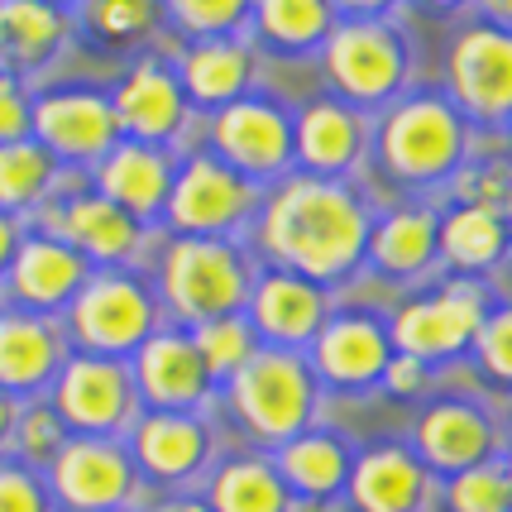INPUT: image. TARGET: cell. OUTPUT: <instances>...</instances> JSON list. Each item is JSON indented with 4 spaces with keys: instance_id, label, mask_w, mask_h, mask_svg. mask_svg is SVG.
Instances as JSON below:
<instances>
[{
    "instance_id": "6da1fadb",
    "label": "cell",
    "mask_w": 512,
    "mask_h": 512,
    "mask_svg": "<svg viewBox=\"0 0 512 512\" xmlns=\"http://www.w3.org/2000/svg\"><path fill=\"white\" fill-rule=\"evenodd\" d=\"M264 240L283 264L302 268L312 278H335L369 245V221L350 192L326 178H292L268 201Z\"/></svg>"
},
{
    "instance_id": "7a4b0ae2",
    "label": "cell",
    "mask_w": 512,
    "mask_h": 512,
    "mask_svg": "<svg viewBox=\"0 0 512 512\" xmlns=\"http://www.w3.org/2000/svg\"><path fill=\"white\" fill-rule=\"evenodd\" d=\"M465 154V125L455 106L436 96H417L388 115L383 125V163L407 182H436Z\"/></svg>"
},
{
    "instance_id": "3957f363",
    "label": "cell",
    "mask_w": 512,
    "mask_h": 512,
    "mask_svg": "<svg viewBox=\"0 0 512 512\" xmlns=\"http://www.w3.org/2000/svg\"><path fill=\"white\" fill-rule=\"evenodd\" d=\"M163 288H168L182 316L221 321L245 302V268L216 240H182V245L168 249Z\"/></svg>"
},
{
    "instance_id": "277c9868",
    "label": "cell",
    "mask_w": 512,
    "mask_h": 512,
    "mask_svg": "<svg viewBox=\"0 0 512 512\" xmlns=\"http://www.w3.org/2000/svg\"><path fill=\"white\" fill-rule=\"evenodd\" d=\"M450 87L455 101L479 120L512 115V34L498 24H474L450 48Z\"/></svg>"
},
{
    "instance_id": "5b68a950",
    "label": "cell",
    "mask_w": 512,
    "mask_h": 512,
    "mask_svg": "<svg viewBox=\"0 0 512 512\" xmlns=\"http://www.w3.org/2000/svg\"><path fill=\"white\" fill-rule=\"evenodd\" d=\"M235 407L259 436H292L312 412V379L288 355H249L235 374Z\"/></svg>"
},
{
    "instance_id": "8992f818",
    "label": "cell",
    "mask_w": 512,
    "mask_h": 512,
    "mask_svg": "<svg viewBox=\"0 0 512 512\" xmlns=\"http://www.w3.org/2000/svg\"><path fill=\"white\" fill-rule=\"evenodd\" d=\"M484 326V297L474 288H446L441 297H426L402 307L393 340L402 345V355L412 359H436V355H455L465 350L469 340Z\"/></svg>"
},
{
    "instance_id": "52a82bcc",
    "label": "cell",
    "mask_w": 512,
    "mask_h": 512,
    "mask_svg": "<svg viewBox=\"0 0 512 512\" xmlns=\"http://www.w3.org/2000/svg\"><path fill=\"white\" fill-rule=\"evenodd\" d=\"M335 87L355 101H379L402 82V48L383 24H345L326 44Z\"/></svg>"
},
{
    "instance_id": "ba28073f",
    "label": "cell",
    "mask_w": 512,
    "mask_h": 512,
    "mask_svg": "<svg viewBox=\"0 0 512 512\" xmlns=\"http://www.w3.org/2000/svg\"><path fill=\"white\" fill-rule=\"evenodd\" d=\"M249 206H254V187H249L235 168L211 163V158L192 163V168L173 182V192H168V216H173V225L187 230V235L225 230V225L240 221Z\"/></svg>"
},
{
    "instance_id": "9c48e42d",
    "label": "cell",
    "mask_w": 512,
    "mask_h": 512,
    "mask_svg": "<svg viewBox=\"0 0 512 512\" xmlns=\"http://www.w3.org/2000/svg\"><path fill=\"white\" fill-rule=\"evenodd\" d=\"M72 321H77V335L96 350H130L149 335L154 307H149L144 288L130 278H96L82 288Z\"/></svg>"
},
{
    "instance_id": "30bf717a",
    "label": "cell",
    "mask_w": 512,
    "mask_h": 512,
    "mask_svg": "<svg viewBox=\"0 0 512 512\" xmlns=\"http://www.w3.org/2000/svg\"><path fill=\"white\" fill-rule=\"evenodd\" d=\"M34 130L44 134L48 149H58L67 158H96L111 154L115 134H120V120L115 111L91 96V91H58V96H44L34 106Z\"/></svg>"
},
{
    "instance_id": "8fae6325",
    "label": "cell",
    "mask_w": 512,
    "mask_h": 512,
    "mask_svg": "<svg viewBox=\"0 0 512 512\" xmlns=\"http://www.w3.org/2000/svg\"><path fill=\"white\" fill-rule=\"evenodd\" d=\"M216 144L221 154L245 168V173H278L292 158V130L288 120L259 106V101H240V106H225V115L216 120Z\"/></svg>"
},
{
    "instance_id": "7c38bea8",
    "label": "cell",
    "mask_w": 512,
    "mask_h": 512,
    "mask_svg": "<svg viewBox=\"0 0 512 512\" xmlns=\"http://www.w3.org/2000/svg\"><path fill=\"white\" fill-rule=\"evenodd\" d=\"M58 493H63L72 508H111L130 493V465L125 455L101 441H77L58 455Z\"/></svg>"
},
{
    "instance_id": "4fadbf2b",
    "label": "cell",
    "mask_w": 512,
    "mask_h": 512,
    "mask_svg": "<svg viewBox=\"0 0 512 512\" xmlns=\"http://www.w3.org/2000/svg\"><path fill=\"white\" fill-rule=\"evenodd\" d=\"M417 441H422V455L436 469H474L489 460L493 450V426L484 422V412H474L465 402H441L431 407L417 426Z\"/></svg>"
},
{
    "instance_id": "5bb4252c",
    "label": "cell",
    "mask_w": 512,
    "mask_h": 512,
    "mask_svg": "<svg viewBox=\"0 0 512 512\" xmlns=\"http://www.w3.org/2000/svg\"><path fill=\"white\" fill-rule=\"evenodd\" d=\"M58 407L77 426H115L130 412V383L106 359H77L58 383Z\"/></svg>"
},
{
    "instance_id": "9a60e30c",
    "label": "cell",
    "mask_w": 512,
    "mask_h": 512,
    "mask_svg": "<svg viewBox=\"0 0 512 512\" xmlns=\"http://www.w3.org/2000/svg\"><path fill=\"white\" fill-rule=\"evenodd\" d=\"M101 192H106V201H115L125 216H154L158 206L168 201V192H173L168 163H163V154H154L149 144H120V149H111V158L101 163Z\"/></svg>"
},
{
    "instance_id": "2e32d148",
    "label": "cell",
    "mask_w": 512,
    "mask_h": 512,
    "mask_svg": "<svg viewBox=\"0 0 512 512\" xmlns=\"http://www.w3.org/2000/svg\"><path fill=\"white\" fill-rule=\"evenodd\" d=\"M115 120L120 130L139 134V139H163L178 130L182 120V91L163 67H134L125 87L115 91Z\"/></svg>"
},
{
    "instance_id": "e0dca14e",
    "label": "cell",
    "mask_w": 512,
    "mask_h": 512,
    "mask_svg": "<svg viewBox=\"0 0 512 512\" xmlns=\"http://www.w3.org/2000/svg\"><path fill=\"white\" fill-rule=\"evenodd\" d=\"M139 383L163 407H187L206 388V364H201L192 340H182V335H154L139 350Z\"/></svg>"
},
{
    "instance_id": "ac0fdd59",
    "label": "cell",
    "mask_w": 512,
    "mask_h": 512,
    "mask_svg": "<svg viewBox=\"0 0 512 512\" xmlns=\"http://www.w3.org/2000/svg\"><path fill=\"white\" fill-rule=\"evenodd\" d=\"M426 493V474L407 450H374L355 469V503L359 512H412Z\"/></svg>"
},
{
    "instance_id": "d6986e66",
    "label": "cell",
    "mask_w": 512,
    "mask_h": 512,
    "mask_svg": "<svg viewBox=\"0 0 512 512\" xmlns=\"http://www.w3.org/2000/svg\"><path fill=\"white\" fill-rule=\"evenodd\" d=\"M63 44V15L44 0H0V63L34 67Z\"/></svg>"
},
{
    "instance_id": "ffe728a7",
    "label": "cell",
    "mask_w": 512,
    "mask_h": 512,
    "mask_svg": "<svg viewBox=\"0 0 512 512\" xmlns=\"http://www.w3.org/2000/svg\"><path fill=\"white\" fill-rule=\"evenodd\" d=\"M82 259L58 240H34L15 254V292L34 307H58L63 297L82 288Z\"/></svg>"
},
{
    "instance_id": "44dd1931",
    "label": "cell",
    "mask_w": 512,
    "mask_h": 512,
    "mask_svg": "<svg viewBox=\"0 0 512 512\" xmlns=\"http://www.w3.org/2000/svg\"><path fill=\"white\" fill-rule=\"evenodd\" d=\"M321 369L335 383H369L388 369V340L374 321H335L331 331L321 335Z\"/></svg>"
},
{
    "instance_id": "7402d4cb",
    "label": "cell",
    "mask_w": 512,
    "mask_h": 512,
    "mask_svg": "<svg viewBox=\"0 0 512 512\" xmlns=\"http://www.w3.org/2000/svg\"><path fill=\"white\" fill-rule=\"evenodd\" d=\"M58 230L67 235V245L87 249L91 259H125L134 249V240H139L134 216H125V211L106 197L72 201L67 216H58Z\"/></svg>"
},
{
    "instance_id": "603a6c76",
    "label": "cell",
    "mask_w": 512,
    "mask_h": 512,
    "mask_svg": "<svg viewBox=\"0 0 512 512\" xmlns=\"http://www.w3.org/2000/svg\"><path fill=\"white\" fill-rule=\"evenodd\" d=\"M58 364V340L44 321L29 316H0V383L5 388H34Z\"/></svg>"
},
{
    "instance_id": "cb8c5ba5",
    "label": "cell",
    "mask_w": 512,
    "mask_h": 512,
    "mask_svg": "<svg viewBox=\"0 0 512 512\" xmlns=\"http://www.w3.org/2000/svg\"><path fill=\"white\" fill-rule=\"evenodd\" d=\"M292 144H297V154H302L307 168L335 173V168H345V163L359 154V120L345 111V106L321 101V106H312V111L302 115Z\"/></svg>"
},
{
    "instance_id": "d4e9b609",
    "label": "cell",
    "mask_w": 512,
    "mask_h": 512,
    "mask_svg": "<svg viewBox=\"0 0 512 512\" xmlns=\"http://www.w3.org/2000/svg\"><path fill=\"white\" fill-rule=\"evenodd\" d=\"M503 245H508V221L493 206H460L436 230V249H446V259L460 268H489Z\"/></svg>"
},
{
    "instance_id": "484cf974",
    "label": "cell",
    "mask_w": 512,
    "mask_h": 512,
    "mask_svg": "<svg viewBox=\"0 0 512 512\" xmlns=\"http://www.w3.org/2000/svg\"><path fill=\"white\" fill-rule=\"evenodd\" d=\"M254 316L278 340H307L316 331V321H321V292L312 283H302V278H288V273L268 278L259 297H254Z\"/></svg>"
},
{
    "instance_id": "4316f807",
    "label": "cell",
    "mask_w": 512,
    "mask_h": 512,
    "mask_svg": "<svg viewBox=\"0 0 512 512\" xmlns=\"http://www.w3.org/2000/svg\"><path fill=\"white\" fill-rule=\"evenodd\" d=\"M369 254L388 273H417L436 254V221L426 211H393L388 221L369 235Z\"/></svg>"
},
{
    "instance_id": "83f0119b",
    "label": "cell",
    "mask_w": 512,
    "mask_h": 512,
    "mask_svg": "<svg viewBox=\"0 0 512 512\" xmlns=\"http://www.w3.org/2000/svg\"><path fill=\"white\" fill-rule=\"evenodd\" d=\"M201 455H206V436L187 417H149L139 426V460L154 474H168V479L187 474V469H197Z\"/></svg>"
},
{
    "instance_id": "f1b7e54d",
    "label": "cell",
    "mask_w": 512,
    "mask_h": 512,
    "mask_svg": "<svg viewBox=\"0 0 512 512\" xmlns=\"http://www.w3.org/2000/svg\"><path fill=\"white\" fill-rule=\"evenodd\" d=\"M249 77V58L240 44H201L197 53H187V91L197 96L201 106H221L230 96H240Z\"/></svg>"
},
{
    "instance_id": "f546056e",
    "label": "cell",
    "mask_w": 512,
    "mask_h": 512,
    "mask_svg": "<svg viewBox=\"0 0 512 512\" xmlns=\"http://www.w3.org/2000/svg\"><path fill=\"white\" fill-rule=\"evenodd\" d=\"M211 503L216 512H283V484L273 479L268 465H254V460H240V465L221 469L216 489H211Z\"/></svg>"
},
{
    "instance_id": "4dcf8cb0",
    "label": "cell",
    "mask_w": 512,
    "mask_h": 512,
    "mask_svg": "<svg viewBox=\"0 0 512 512\" xmlns=\"http://www.w3.org/2000/svg\"><path fill=\"white\" fill-rule=\"evenodd\" d=\"M53 178V158L39 144H0V206H29Z\"/></svg>"
},
{
    "instance_id": "1f68e13d",
    "label": "cell",
    "mask_w": 512,
    "mask_h": 512,
    "mask_svg": "<svg viewBox=\"0 0 512 512\" xmlns=\"http://www.w3.org/2000/svg\"><path fill=\"white\" fill-rule=\"evenodd\" d=\"M283 469H288V479L302 493H331L345 479V455L326 436H307V441H292L288 446Z\"/></svg>"
},
{
    "instance_id": "d6a6232c",
    "label": "cell",
    "mask_w": 512,
    "mask_h": 512,
    "mask_svg": "<svg viewBox=\"0 0 512 512\" xmlns=\"http://www.w3.org/2000/svg\"><path fill=\"white\" fill-rule=\"evenodd\" d=\"M259 20L278 44H312L331 29V5L326 0H259Z\"/></svg>"
},
{
    "instance_id": "836d02e7",
    "label": "cell",
    "mask_w": 512,
    "mask_h": 512,
    "mask_svg": "<svg viewBox=\"0 0 512 512\" xmlns=\"http://www.w3.org/2000/svg\"><path fill=\"white\" fill-rule=\"evenodd\" d=\"M197 345L206 374H240L254 355V340H249V326L235 321V316H221V321H206L201 335L192 340Z\"/></svg>"
},
{
    "instance_id": "e575fe53",
    "label": "cell",
    "mask_w": 512,
    "mask_h": 512,
    "mask_svg": "<svg viewBox=\"0 0 512 512\" xmlns=\"http://www.w3.org/2000/svg\"><path fill=\"white\" fill-rule=\"evenodd\" d=\"M450 512H508V474L503 465L460 469L450 484Z\"/></svg>"
},
{
    "instance_id": "d590c367",
    "label": "cell",
    "mask_w": 512,
    "mask_h": 512,
    "mask_svg": "<svg viewBox=\"0 0 512 512\" xmlns=\"http://www.w3.org/2000/svg\"><path fill=\"white\" fill-rule=\"evenodd\" d=\"M474 345H479V364L489 369L493 379L512 383V307L484 316V326H479V335H474Z\"/></svg>"
},
{
    "instance_id": "8d00e7d4",
    "label": "cell",
    "mask_w": 512,
    "mask_h": 512,
    "mask_svg": "<svg viewBox=\"0 0 512 512\" xmlns=\"http://www.w3.org/2000/svg\"><path fill=\"white\" fill-rule=\"evenodd\" d=\"M91 24L111 39H130L154 24V0H91Z\"/></svg>"
},
{
    "instance_id": "74e56055",
    "label": "cell",
    "mask_w": 512,
    "mask_h": 512,
    "mask_svg": "<svg viewBox=\"0 0 512 512\" xmlns=\"http://www.w3.org/2000/svg\"><path fill=\"white\" fill-rule=\"evenodd\" d=\"M249 0H168V10H173V20L182 29H197V34H211V29H230V24H240Z\"/></svg>"
},
{
    "instance_id": "f35d334b",
    "label": "cell",
    "mask_w": 512,
    "mask_h": 512,
    "mask_svg": "<svg viewBox=\"0 0 512 512\" xmlns=\"http://www.w3.org/2000/svg\"><path fill=\"white\" fill-rule=\"evenodd\" d=\"M29 130V106L10 77H0V144H20Z\"/></svg>"
},
{
    "instance_id": "ab89813d",
    "label": "cell",
    "mask_w": 512,
    "mask_h": 512,
    "mask_svg": "<svg viewBox=\"0 0 512 512\" xmlns=\"http://www.w3.org/2000/svg\"><path fill=\"white\" fill-rule=\"evenodd\" d=\"M0 512H44L34 479L20 469H0Z\"/></svg>"
},
{
    "instance_id": "60d3db41",
    "label": "cell",
    "mask_w": 512,
    "mask_h": 512,
    "mask_svg": "<svg viewBox=\"0 0 512 512\" xmlns=\"http://www.w3.org/2000/svg\"><path fill=\"white\" fill-rule=\"evenodd\" d=\"M20 436H24V450H29V455H48V450L58 446V422H53L48 412H34V417H24Z\"/></svg>"
},
{
    "instance_id": "b9f144b4",
    "label": "cell",
    "mask_w": 512,
    "mask_h": 512,
    "mask_svg": "<svg viewBox=\"0 0 512 512\" xmlns=\"http://www.w3.org/2000/svg\"><path fill=\"white\" fill-rule=\"evenodd\" d=\"M388 383L398 388V393H412L417 383H422V359H412V355H398V359H388Z\"/></svg>"
},
{
    "instance_id": "7bdbcfd3",
    "label": "cell",
    "mask_w": 512,
    "mask_h": 512,
    "mask_svg": "<svg viewBox=\"0 0 512 512\" xmlns=\"http://www.w3.org/2000/svg\"><path fill=\"white\" fill-rule=\"evenodd\" d=\"M10 259H15V225L0 216V268L10 264Z\"/></svg>"
},
{
    "instance_id": "ee69618b",
    "label": "cell",
    "mask_w": 512,
    "mask_h": 512,
    "mask_svg": "<svg viewBox=\"0 0 512 512\" xmlns=\"http://www.w3.org/2000/svg\"><path fill=\"white\" fill-rule=\"evenodd\" d=\"M484 10L498 20V29H508L512 34V0H484Z\"/></svg>"
},
{
    "instance_id": "f6af8a7d",
    "label": "cell",
    "mask_w": 512,
    "mask_h": 512,
    "mask_svg": "<svg viewBox=\"0 0 512 512\" xmlns=\"http://www.w3.org/2000/svg\"><path fill=\"white\" fill-rule=\"evenodd\" d=\"M5 431H10V402L0 398V441H5Z\"/></svg>"
},
{
    "instance_id": "bcb514c9",
    "label": "cell",
    "mask_w": 512,
    "mask_h": 512,
    "mask_svg": "<svg viewBox=\"0 0 512 512\" xmlns=\"http://www.w3.org/2000/svg\"><path fill=\"white\" fill-rule=\"evenodd\" d=\"M345 5H355V10H379V5H388V0H345Z\"/></svg>"
},
{
    "instance_id": "7dc6e473",
    "label": "cell",
    "mask_w": 512,
    "mask_h": 512,
    "mask_svg": "<svg viewBox=\"0 0 512 512\" xmlns=\"http://www.w3.org/2000/svg\"><path fill=\"white\" fill-rule=\"evenodd\" d=\"M503 474H508V512H512V465H503Z\"/></svg>"
},
{
    "instance_id": "c3c4849f",
    "label": "cell",
    "mask_w": 512,
    "mask_h": 512,
    "mask_svg": "<svg viewBox=\"0 0 512 512\" xmlns=\"http://www.w3.org/2000/svg\"><path fill=\"white\" fill-rule=\"evenodd\" d=\"M503 211H508V221H512V187H508V201H503Z\"/></svg>"
},
{
    "instance_id": "681fc988",
    "label": "cell",
    "mask_w": 512,
    "mask_h": 512,
    "mask_svg": "<svg viewBox=\"0 0 512 512\" xmlns=\"http://www.w3.org/2000/svg\"><path fill=\"white\" fill-rule=\"evenodd\" d=\"M431 5H465V0H431Z\"/></svg>"
},
{
    "instance_id": "f907efd6",
    "label": "cell",
    "mask_w": 512,
    "mask_h": 512,
    "mask_svg": "<svg viewBox=\"0 0 512 512\" xmlns=\"http://www.w3.org/2000/svg\"><path fill=\"white\" fill-rule=\"evenodd\" d=\"M168 512H201V508H168Z\"/></svg>"
},
{
    "instance_id": "816d5d0a",
    "label": "cell",
    "mask_w": 512,
    "mask_h": 512,
    "mask_svg": "<svg viewBox=\"0 0 512 512\" xmlns=\"http://www.w3.org/2000/svg\"><path fill=\"white\" fill-rule=\"evenodd\" d=\"M44 5H53V0H44Z\"/></svg>"
}]
</instances>
